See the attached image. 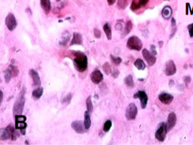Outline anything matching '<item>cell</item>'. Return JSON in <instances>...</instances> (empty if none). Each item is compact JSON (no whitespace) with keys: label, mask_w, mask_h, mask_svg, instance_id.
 Here are the masks:
<instances>
[{"label":"cell","mask_w":193,"mask_h":145,"mask_svg":"<svg viewBox=\"0 0 193 145\" xmlns=\"http://www.w3.org/2000/svg\"><path fill=\"white\" fill-rule=\"evenodd\" d=\"M12 77V75H11V72L10 71V69H6V71H4V78H5V82L6 84H8L11 80V79Z\"/></svg>","instance_id":"27"},{"label":"cell","mask_w":193,"mask_h":145,"mask_svg":"<svg viewBox=\"0 0 193 145\" xmlns=\"http://www.w3.org/2000/svg\"><path fill=\"white\" fill-rule=\"evenodd\" d=\"M110 58H111L113 63L115 65H119L122 63V59L120 57H116V56H113V55H110Z\"/></svg>","instance_id":"34"},{"label":"cell","mask_w":193,"mask_h":145,"mask_svg":"<svg viewBox=\"0 0 193 145\" xmlns=\"http://www.w3.org/2000/svg\"><path fill=\"white\" fill-rule=\"evenodd\" d=\"M167 128H166V123H161L158 128L157 129V131L155 132V138L157 139L159 142H163L165 138H166V135H167Z\"/></svg>","instance_id":"7"},{"label":"cell","mask_w":193,"mask_h":145,"mask_svg":"<svg viewBox=\"0 0 193 145\" xmlns=\"http://www.w3.org/2000/svg\"><path fill=\"white\" fill-rule=\"evenodd\" d=\"M135 68L138 69V70H144L145 68H146V65H145L144 62L142 61V59H136L135 62Z\"/></svg>","instance_id":"23"},{"label":"cell","mask_w":193,"mask_h":145,"mask_svg":"<svg viewBox=\"0 0 193 145\" xmlns=\"http://www.w3.org/2000/svg\"><path fill=\"white\" fill-rule=\"evenodd\" d=\"M172 15V9L170 6H166L163 7V9L162 10V16L163 17L165 20L170 19V16Z\"/></svg>","instance_id":"19"},{"label":"cell","mask_w":193,"mask_h":145,"mask_svg":"<svg viewBox=\"0 0 193 145\" xmlns=\"http://www.w3.org/2000/svg\"><path fill=\"white\" fill-rule=\"evenodd\" d=\"M3 92L2 91H0V103L3 102Z\"/></svg>","instance_id":"43"},{"label":"cell","mask_w":193,"mask_h":145,"mask_svg":"<svg viewBox=\"0 0 193 145\" xmlns=\"http://www.w3.org/2000/svg\"><path fill=\"white\" fill-rule=\"evenodd\" d=\"M25 89L23 88L22 91L19 94L18 99L13 106V114L14 115H21L23 111L24 104H25Z\"/></svg>","instance_id":"2"},{"label":"cell","mask_w":193,"mask_h":145,"mask_svg":"<svg viewBox=\"0 0 193 145\" xmlns=\"http://www.w3.org/2000/svg\"><path fill=\"white\" fill-rule=\"evenodd\" d=\"M140 7H141V6H140V4H139L138 2H136V0H133V1H132V3L131 5H130V9H131V10L135 11V10H138Z\"/></svg>","instance_id":"31"},{"label":"cell","mask_w":193,"mask_h":145,"mask_svg":"<svg viewBox=\"0 0 193 145\" xmlns=\"http://www.w3.org/2000/svg\"><path fill=\"white\" fill-rule=\"evenodd\" d=\"M134 98L135 99H139L140 103H141V107L142 109L146 108V107L147 105L148 96L144 91H139L137 93H135L134 95Z\"/></svg>","instance_id":"9"},{"label":"cell","mask_w":193,"mask_h":145,"mask_svg":"<svg viewBox=\"0 0 193 145\" xmlns=\"http://www.w3.org/2000/svg\"><path fill=\"white\" fill-rule=\"evenodd\" d=\"M116 30H119V31H121L122 29V23H117L115 26Z\"/></svg>","instance_id":"41"},{"label":"cell","mask_w":193,"mask_h":145,"mask_svg":"<svg viewBox=\"0 0 193 145\" xmlns=\"http://www.w3.org/2000/svg\"><path fill=\"white\" fill-rule=\"evenodd\" d=\"M90 78H91V80L93 84H98L103 80V75L98 69H96L92 72Z\"/></svg>","instance_id":"13"},{"label":"cell","mask_w":193,"mask_h":145,"mask_svg":"<svg viewBox=\"0 0 193 145\" xmlns=\"http://www.w3.org/2000/svg\"><path fill=\"white\" fill-rule=\"evenodd\" d=\"M72 98H73V95L72 93H68L66 96L64 97L63 100H62V103H63V105H68V104H69L71 102V100H72Z\"/></svg>","instance_id":"28"},{"label":"cell","mask_w":193,"mask_h":145,"mask_svg":"<svg viewBox=\"0 0 193 145\" xmlns=\"http://www.w3.org/2000/svg\"><path fill=\"white\" fill-rule=\"evenodd\" d=\"M164 71H165L166 75H167V76L173 75L176 73V66L172 60H169L168 62H167Z\"/></svg>","instance_id":"12"},{"label":"cell","mask_w":193,"mask_h":145,"mask_svg":"<svg viewBox=\"0 0 193 145\" xmlns=\"http://www.w3.org/2000/svg\"><path fill=\"white\" fill-rule=\"evenodd\" d=\"M173 96L169 93H167V92H163V93L159 94V96H158V100L163 104H170L173 101Z\"/></svg>","instance_id":"15"},{"label":"cell","mask_w":193,"mask_h":145,"mask_svg":"<svg viewBox=\"0 0 193 145\" xmlns=\"http://www.w3.org/2000/svg\"><path fill=\"white\" fill-rule=\"evenodd\" d=\"M5 23H6V27L11 31H12L15 29L16 26H17V21L15 20V17L12 13H9L6 15Z\"/></svg>","instance_id":"8"},{"label":"cell","mask_w":193,"mask_h":145,"mask_svg":"<svg viewBox=\"0 0 193 145\" xmlns=\"http://www.w3.org/2000/svg\"><path fill=\"white\" fill-rule=\"evenodd\" d=\"M86 107H87V111L89 113L93 112V103H92V100H91V97L89 96L87 98L86 100Z\"/></svg>","instance_id":"26"},{"label":"cell","mask_w":193,"mask_h":145,"mask_svg":"<svg viewBox=\"0 0 193 145\" xmlns=\"http://www.w3.org/2000/svg\"><path fill=\"white\" fill-rule=\"evenodd\" d=\"M40 5L46 14H48L51 10V2L50 0H40Z\"/></svg>","instance_id":"18"},{"label":"cell","mask_w":193,"mask_h":145,"mask_svg":"<svg viewBox=\"0 0 193 145\" xmlns=\"http://www.w3.org/2000/svg\"><path fill=\"white\" fill-rule=\"evenodd\" d=\"M173 83H174L173 80H170V86H172V85H173Z\"/></svg>","instance_id":"44"},{"label":"cell","mask_w":193,"mask_h":145,"mask_svg":"<svg viewBox=\"0 0 193 145\" xmlns=\"http://www.w3.org/2000/svg\"><path fill=\"white\" fill-rule=\"evenodd\" d=\"M43 92H44V89H43L42 87H39L38 88L35 89V90L33 91V92H32V97H33V99H35V100L40 99V97H41L42 95H43Z\"/></svg>","instance_id":"22"},{"label":"cell","mask_w":193,"mask_h":145,"mask_svg":"<svg viewBox=\"0 0 193 145\" xmlns=\"http://www.w3.org/2000/svg\"><path fill=\"white\" fill-rule=\"evenodd\" d=\"M74 66L79 72H83L88 68V59L84 53L80 52H73Z\"/></svg>","instance_id":"1"},{"label":"cell","mask_w":193,"mask_h":145,"mask_svg":"<svg viewBox=\"0 0 193 145\" xmlns=\"http://www.w3.org/2000/svg\"><path fill=\"white\" fill-rule=\"evenodd\" d=\"M126 47L130 50H134V51L138 52V51H141L142 48V42L138 37L133 36L130 37L127 40Z\"/></svg>","instance_id":"4"},{"label":"cell","mask_w":193,"mask_h":145,"mask_svg":"<svg viewBox=\"0 0 193 145\" xmlns=\"http://www.w3.org/2000/svg\"><path fill=\"white\" fill-rule=\"evenodd\" d=\"M82 43H83V40H82V36H80V34L77 32H74L73 39H72V41L70 43V46L75 45V44L81 45Z\"/></svg>","instance_id":"17"},{"label":"cell","mask_w":193,"mask_h":145,"mask_svg":"<svg viewBox=\"0 0 193 145\" xmlns=\"http://www.w3.org/2000/svg\"><path fill=\"white\" fill-rule=\"evenodd\" d=\"M103 30H104V32L106 34L107 39L110 40L112 39V29H111V26L109 25L108 23H106L103 26Z\"/></svg>","instance_id":"20"},{"label":"cell","mask_w":193,"mask_h":145,"mask_svg":"<svg viewBox=\"0 0 193 145\" xmlns=\"http://www.w3.org/2000/svg\"><path fill=\"white\" fill-rule=\"evenodd\" d=\"M187 30H188L190 37H193V23H191L187 26Z\"/></svg>","instance_id":"36"},{"label":"cell","mask_w":193,"mask_h":145,"mask_svg":"<svg viewBox=\"0 0 193 145\" xmlns=\"http://www.w3.org/2000/svg\"><path fill=\"white\" fill-rule=\"evenodd\" d=\"M102 68L106 75L111 74V72H112V71H111V67H110V64H109V63H106L105 64L103 65Z\"/></svg>","instance_id":"33"},{"label":"cell","mask_w":193,"mask_h":145,"mask_svg":"<svg viewBox=\"0 0 193 145\" xmlns=\"http://www.w3.org/2000/svg\"><path fill=\"white\" fill-rule=\"evenodd\" d=\"M132 28H133V23H132L130 20H128V21L125 23V29H124V35H123V36H126L127 34H129V33L131 31Z\"/></svg>","instance_id":"25"},{"label":"cell","mask_w":193,"mask_h":145,"mask_svg":"<svg viewBox=\"0 0 193 145\" xmlns=\"http://www.w3.org/2000/svg\"><path fill=\"white\" fill-rule=\"evenodd\" d=\"M71 127L78 134H83L84 132H85L84 123H82V122L80 121V120H75V121H73V122L72 123V124H71Z\"/></svg>","instance_id":"16"},{"label":"cell","mask_w":193,"mask_h":145,"mask_svg":"<svg viewBox=\"0 0 193 145\" xmlns=\"http://www.w3.org/2000/svg\"><path fill=\"white\" fill-rule=\"evenodd\" d=\"M151 53L153 54V55H156L157 54V52H156V50L154 48V45H151Z\"/></svg>","instance_id":"39"},{"label":"cell","mask_w":193,"mask_h":145,"mask_svg":"<svg viewBox=\"0 0 193 145\" xmlns=\"http://www.w3.org/2000/svg\"><path fill=\"white\" fill-rule=\"evenodd\" d=\"M29 75L31 76L32 81H33V86L34 87H39L40 84H41V81H40V78H39L38 72L35 70L31 69L29 71Z\"/></svg>","instance_id":"14"},{"label":"cell","mask_w":193,"mask_h":145,"mask_svg":"<svg viewBox=\"0 0 193 145\" xmlns=\"http://www.w3.org/2000/svg\"><path fill=\"white\" fill-rule=\"evenodd\" d=\"M111 127H112V122H111V120H107L105 123H104V126H103V130H104V132H108L111 128Z\"/></svg>","instance_id":"32"},{"label":"cell","mask_w":193,"mask_h":145,"mask_svg":"<svg viewBox=\"0 0 193 145\" xmlns=\"http://www.w3.org/2000/svg\"><path fill=\"white\" fill-rule=\"evenodd\" d=\"M9 69L11 72V75H12L13 77H16L18 74H19V69L16 68L15 66H13V65H10Z\"/></svg>","instance_id":"30"},{"label":"cell","mask_w":193,"mask_h":145,"mask_svg":"<svg viewBox=\"0 0 193 145\" xmlns=\"http://www.w3.org/2000/svg\"><path fill=\"white\" fill-rule=\"evenodd\" d=\"M112 75H113V78H118V76L119 75L118 70H116V69H114V70H113V71Z\"/></svg>","instance_id":"38"},{"label":"cell","mask_w":193,"mask_h":145,"mask_svg":"<svg viewBox=\"0 0 193 145\" xmlns=\"http://www.w3.org/2000/svg\"><path fill=\"white\" fill-rule=\"evenodd\" d=\"M184 82H185V84H190V82H191V77H190V76H186V77L184 78Z\"/></svg>","instance_id":"40"},{"label":"cell","mask_w":193,"mask_h":145,"mask_svg":"<svg viewBox=\"0 0 193 145\" xmlns=\"http://www.w3.org/2000/svg\"><path fill=\"white\" fill-rule=\"evenodd\" d=\"M148 2H149V0H138V3L141 7H145L148 3Z\"/></svg>","instance_id":"37"},{"label":"cell","mask_w":193,"mask_h":145,"mask_svg":"<svg viewBox=\"0 0 193 145\" xmlns=\"http://www.w3.org/2000/svg\"><path fill=\"white\" fill-rule=\"evenodd\" d=\"M128 5L127 0H118V7L119 9H125Z\"/></svg>","instance_id":"29"},{"label":"cell","mask_w":193,"mask_h":145,"mask_svg":"<svg viewBox=\"0 0 193 145\" xmlns=\"http://www.w3.org/2000/svg\"><path fill=\"white\" fill-rule=\"evenodd\" d=\"M176 122H177L176 115H175V113L172 112H170V114L168 115V117H167V123H166V128H167V132H170V130L175 126Z\"/></svg>","instance_id":"11"},{"label":"cell","mask_w":193,"mask_h":145,"mask_svg":"<svg viewBox=\"0 0 193 145\" xmlns=\"http://www.w3.org/2000/svg\"><path fill=\"white\" fill-rule=\"evenodd\" d=\"M125 85L127 86L128 87H135V84H134V79H133V77H132V75H127L126 77L125 78Z\"/></svg>","instance_id":"24"},{"label":"cell","mask_w":193,"mask_h":145,"mask_svg":"<svg viewBox=\"0 0 193 145\" xmlns=\"http://www.w3.org/2000/svg\"><path fill=\"white\" fill-rule=\"evenodd\" d=\"M56 1H57V2H59V1H61V0H56Z\"/></svg>","instance_id":"45"},{"label":"cell","mask_w":193,"mask_h":145,"mask_svg":"<svg viewBox=\"0 0 193 145\" xmlns=\"http://www.w3.org/2000/svg\"><path fill=\"white\" fill-rule=\"evenodd\" d=\"M93 34H94V36H95V38H96V39H100V38H101V31H100L98 28L95 27V28L93 29Z\"/></svg>","instance_id":"35"},{"label":"cell","mask_w":193,"mask_h":145,"mask_svg":"<svg viewBox=\"0 0 193 145\" xmlns=\"http://www.w3.org/2000/svg\"><path fill=\"white\" fill-rule=\"evenodd\" d=\"M107 2H108V4L109 6H112V5L115 3L116 0H107Z\"/></svg>","instance_id":"42"},{"label":"cell","mask_w":193,"mask_h":145,"mask_svg":"<svg viewBox=\"0 0 193 145\" xmlns=\"http://www.w3.org/2000/svg\"><path fill=\"white\" fill-rule=\"evenodd\" d=\"M26 116L22 115H15V128L19 129L22 135H25V130L27 128Z\"/></svg>","instance_id":"5"},{"label":"cell","mask_w":193,"mask_h":145,"mask_svg":"<svg viewBox=\"0 0 193 145\" xmlns=\"http://www.w3.org/2000/svg\"><path fill=\"white\" fill-rule=\"evenodd\" d=\"M142 56L144 59L147 61L149 66H153L156 62V58L155 55H153L151 52H149L147 49H143L142 50Z\"/></svg>","instance_id":"10"},{"label":"cell","mask_w":193,"mask_h":145,"mask_svg":"<svg viewBox=\"0 0 193 145\" xmlns=\"http://www.w3.org/2000/svg\"><path fill=\"white\" fill-rule=\"evenodd\" d=\"M138 114V107L135 103H130L125 110V117L128 120H133Z\"/></svg>","instance_id":"6"},{"label":"cell","mask_w":193,"mask_h":145,"mask_svg":"<svg viewBox=\"0 0 193 145\" xmlns=\"http://www.w3.org/2000/svg\"><path fill=\"white\" fill-rule=\"evenodd\" d=\"M18 136H19V133L15 132V128L13 127L12 124H9L6 128H3L1 130V139L2 140H6V139L15 140Z\"/></svg>","instance_id":"3"},{"label":"cell","mask_w":193,"mask_h":145,"mask_svg":"<svg viewBox=\"0 0 193 145\" xmlns=\"http://www.w3.org/2000/svg\"><path fill=\"white\" fill-rule=\"evenodd\" d=\"M84 126H85V128L88 130L90 126H91V119H90L89 112L86 111L85 112V118H84Z\"/></svg>","instance_id":"21"}]
</instances>
